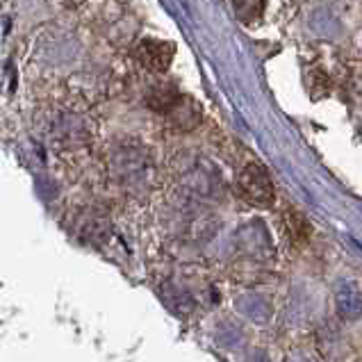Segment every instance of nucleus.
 Listing matches in <instances>:
<instances>
[{"label": "nucleus", "mask_w": 362, "mask_h": 362, "mask_svg": "<svg viewBox=\"0 0 362 362\" xmlns=\"http://www.w3.org/2000/svg\"><path fill=\"white\" fill-rule=\"evenodd\" d=\"M235 187L240 199L253 208H272L276 201V189H274V180L269 171L262 167L260 162H248L240 169L235 180Z\"/></svg>", "instance_id": "nucleus-1"}, {"label": "nucleus", "mask_w": 362, "mask_h": 362, "mask_svg": "<svg viewBox=\"0 0 362 362\" xmlns=\"http://www.w3.org/2000/svg\"><path fill=\"white\" fill-rule=\"evenodd\" d=\"M134 50H137V57H139V62L146 69H151V71H167L169 64H171V59H173L175 46L169 44V41L146 39V41H141V44Z\"/></svg>", "instance_id": "nucleus-2"}, {"label": "nucleus", "mask_w": 362, "mask_h": 362, "mask_svg": "<svg viewBox=\"0 0 362 362\" xmlns=\"http://www.w3.org/2000/svg\"><path fill=\"white\" fill-rule=\"evenodd\" d=\"M167 117L171 119L173 126H178V128H185V130H189L194 128L196 123H199L201 119V112H199V105L187 98V96H180L178 100L173 103V105L169 107L167 112Z\"/></svg>", "instance_id": "nucleus-3"}, {"label": "nucleus", "mask_w": 362, "mask_h": 362, "mask_svg": "<svg viewBox=\"0 0 362 362\" xmlns=\"http://www.w3.org/2000/svg\"><path fill=\"white\" fill-rule=\"evenodd\" d=\"M178 98H180V94H178V89H175L173 85H158V87H151L148 96H146L148 105H151L153 110L162 112V115H167L169 107H171Z\"/></svg>", "instance_id": "nucleus-4"}, {"label": "nucleus", "mask_w": 362, "mask_h": 362, "mask_svg": "<svg viewBox=\"0 0 362 362\" xmlns=\"http://www.w3.org/2000/svg\"><path fill=\"white\" fill-rule=\"evenodd\" d=\"M283 221H285V228L289 233V240H292L294 244H303L310 237V226L305 221V216H301L296 210H287L283 214Z\"/></svg>", "instance_id": "nucleus-5"}, {"label": "nucleus", "mask_w": 362, "mask_h": 362, "mask_svg": "<svg viewBox=\"0 0 362 362\" xmlns=\"http://www.w3.org/2000/svg\"><path fill=\"white\" fill-rule=\"evenodd\" d=\"M264 5H267V0H233L237 18L246 25L260 21V16L264 14Z\"/></svg>", "instance_id": "nucleus-6"}]
</instances>
